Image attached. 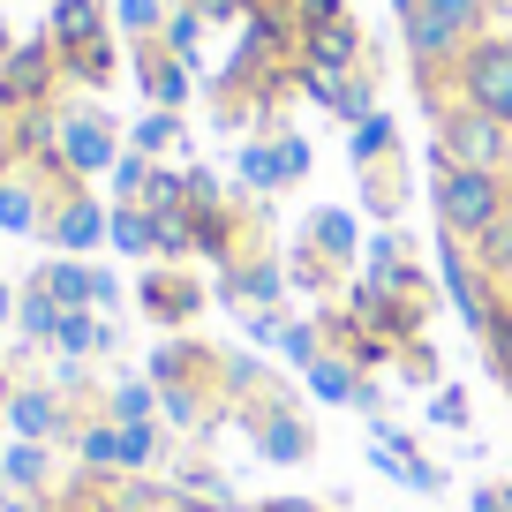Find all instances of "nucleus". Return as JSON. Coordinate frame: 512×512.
<instances>
[{
  "instance_id": "nucleus-27",
  "label": "nucleus",
  "mask_w": 512,
  "mask_h": 512,
  "mask_svg": "<svg viewBox=\"0 0 512 512\" xmlns=\"http://www.w3.org/2000/svg\"><path fill=\"white\" fill-rule=\"evenodd\" d=\"M196 38H204V8H181V16H166L159 46H166V53H181V61H189V53H196Z\"/></svg>"
},
{
  "instance_id": "nucleus-3",
  "label": "nucleus",
  "mask_w": 512,
  "mask_h": 512,
  "mask_svg": "<svg viewBox=\"0 0 512 512\" xmlns=\"http://www.w3.org/2000/svg\"><path fill=\"white\" fill-rule=\"evenodd\" d=\"M437 113V159L445 166H475V174H505L512 181V128L497 121V113L482 106H460V98H445Z\"/></svg>"
},
{
  "instance_id": "nucleus-39",
  "label": "nucleus",
  "mask_w": 512,
  "mask_h": 512,
  "mask_svg": "<svg viewBox=\"0 0 512 512\" xmlns=\"http://www.w3.org/2000/svg\"><path fill=\"white\" fill-rule=\"evenodd\" d=\"M505 317H512V279H505Z\"/></svg>"
},
{
  "instance_id": "nucleus-4",
  "label": "nucleus",
  "mask_w": 512,
  "mask_h": 512,
  "mask_svg": "<svg viewBox=\"0 0 512 512\" xmlns=\"http://www.w3.org/2000/svg\"><path fill=\"white\" fill-rule=\"evenodd\" d=\"M452 98L460 106H482L512 128V38H475L452 68Z\"/></svg>"
},
{
  "instance_id": "nucleus-31",
  "label": "nucleus",
  "mask_w": 512,
  "mask_h": 512,
  "mask_svg": "<svg viewBox=\"0 0 512 512\" xmlns=\"http://www.w3.org/2000/svg\"><path fill=\"white\" fill-rule=\"evenodd\" d=\"M482 347H490V377H497V384H505V400H512V317H505V324H497V332H490V339H482Z\"/></svg>"
},
{
  "instance_id": "nucleus-11",
  "label": "nucleus",
  "mask_w": 512,
  "mask_h": 512,
  "mask_svg": "<svg viewBox=\"0 0 512 512\" xmlns=\"http://www.w3.org/2000/svg\"><path fill=\"white\" fill-rule=\"evenodd\" d=\"M98 234H106V211L91 204V189H83V181H61V189H53V211H46V241L61 256H83V249H98Z\"/></svg>"
},
{
  "instance_id": "nucleus-17",
  "label": "nucleus",
  "mask_w": 512,
  "mask_h": 512,
  "mask_svg": "<svg viewBox=\"0 0 512 512\" xmlns=\"http://www.w3.org/2000/svg\"><path fill=\"white\" fill-rule=\"evenodd\" d=\"M53 46H61V61L68 53H83V46H98L106 38V0H53Z\"/></svg>"
},
{
  "instance_id": "nucleus-34",
  "label": "nucleus",
  "mask_w": 512,
  "mask_h": 512,
  "mask_svg": "<svg viewBox=\"0 0 512 512\" xmlns=\"http://www.w3.org/2000/svg\"><path fill=\"white\" fill-rule=\"evenodd\" d=\"M475 512H512V490H505V482H482V490H475Z\"/></svg>"
},
{
  "instance_id": "nucleus-26",
  "label": "nucleus",
  "mask_w": 512,
  "mask_h": 512,
  "mask_svg": "<svg viewBox=\"0 0 512 512\" xmlns=\"http://www.w3.org/2000/svg\"><path fill=\"white\" fill-rule=\"evenodd\" d=\"M16 324H23V347H53V324H61V309H53L38 287H23V302H16Z\"/></svg>"
},
{
  "instance_id": "nucleus-23",
  "label": "nucleus",
  "mask_w": 512,
  "mask_h": 512,
  "mask_svg": "<svg viewBox=\"0 0 512 512\" xmlns=\"http://www.w3.org/2000/svg\"><path fill=\"white\" fill-rule=\"evenodd\" d=\"M467 249H475V264L497 279V287H505V279H512V204L497 211V219L482 226V241H467Z\"/></svg>"
},
{
  "instance_id": "nucleus-10",
  "label": "nucleus",
  "mask_w": 512,
  "mask_h": 512,
  "mask_svg": "<svg viewBox=\"0 0 512 512\" xmlns=\"http://www.w3.org/2000/svg\"><path fill=\"white\" fill-rule=\"evenodd\" d=\"M53 144H61L68 181H83V174H98V166H113V121L98 106H76V113L53 121Z\"/></svg>"
},
{
  "instance_id": "nucleus-21",
  "label": "nucleus",
  "mask_w": 512,
  "mask_h": 512,
  "mask_svg": "<svg viewBox=\"0 0 512 512\" xmlns=\"http://www.w3.org/2000/svg\"><path fill=\"white\" fill-rule=\"evenodd\" d=\"M106 422H121V430H136V422H159V384L121 377V384L106 392Z\"/></svg>"
},
{
  "instance_id": "nucleus-9",
  "label": "nucleus",
  "mask_w": 512,
  "mask_h": 512,
  "mask_svg": "<svg viewBox=\"0 0 512 512\" xmlns=\"http://www.w3.org/2000/svg\"><path fill=\"white\" fill-rule=\"evenodd\" d=\"M400 31H407V61H415V76L422 83H437V68H460V53L475 46V31H460V23H445V16H430V8H415V16H400Z\"/></svg>"
},
{
  "instance_id": "nucleus-2",
  "label": "nucleus",
  "mask_w": 512,
  "mask_h": 512,
  "mask_svg": "<svg viewBox=\"0 0 512 512\" xmlns=\"http://www.w3.org/2000/svg\"><path fill=\"white\" fill-rule=\"evenodd\" d=\"M430 204H437V234H445V241H482V226H490L497 211L512 204V181H505V174H475V166H445V159H437Z\"/></svg>"
},
{
  "instance_id": "nucleus-22",
  "label": "nucleus",
  "mask_w": 512,
  "mask_h": 512,
  "mask_svg": "<svg viewBox=\"0 0 512 512\" xmlns=\"http://www.w3.org/2000/svg\"><path fill=\"white\" fill-rule=\"evenodd\" d=\"M392 159H400L392 121H384V113H362V121H354V166H362V174H377V166H392Z\"/></svg>"
},
{
  "instance_id": "nucleus-16",
  "label": "nucleus",
  "mask_w": 512,
  "mask_h": 512,
  "mask_svg": "<svg viewBox=\"0 0 512 512\" xmlns=\"http://www.w3.org/2000/svg\"><path fill=\"white\" fill-rule=\"evenodd\" d=\"M272 294H279V272H272V256H264V249H256V256H241V264H226V272H219V302L249 309V317H256V302L272 309Z\"/></svg>"
},
{
  "instance_id": "nucleus-25",
  "label": "nucleus",
  "mask_w": 512,
  "mask_h": 512,
  "mask_svg": "<svg viewBox=\"0 0 512 512\" xmlns=\"http://www.w3.org/2000/svg\"><path fill=\"white\" fill-rule=\"evenodd\" d=\"M106 234H113V249H128V256H159V249H151V211L144 204H121L106 219Z\"/></svg>"
},
{
  "instance_id": "nucleus-36",
  "label": "nucleus",
  "mask_w": 512,
  "mask_h": 512,
  "mask_svg": "<svg viewBox=\"0 0 512 512\" xmlns=\"http://www.w3.org/2000/svg\"><path fill=\"white\" fill-rule=\"evenodd\" d=\"M8 317H16V294H8V279H0V324H8Z\"/></svg>"
},
{
  "instance_id": "nucleus-33",
  "label": "nucleus",
  "mask_w": 512,
  "mask_h": 512,
  "mask_svg": "<svg viewBox=\"0 0 512 512\" xmlns=\"http://www.w3.org/2000/svg\"><path fill=\"white\" fill-rule=\"evenodd\" d=\"M279 347H287L294 362L309 369V362H317V324H287V332H279Z\"/></svg>"
},
{
  "instance_id": "nucleus-14",
  "label": "nucleus",
  "mask_w": 512,
  "mask_h": 512,
  "mask_svg": "<svg viewBox=\"0 0 512 512\" xmlns=\"http://www.w3.org/2000/svg\"><path fill=\"white\" fill-rule=\"evenodd\" d=\"M309 392H317L324 407H369L377 400V384H369L362 362H347V354H317V362H309Z\"/></svg>"
},
{
  "instance_id": "nucleus-13",
  "label": "nucleus",
  "mask_w": 512,
  "mask_h": 512,
  "mask_svg": "<svg viewBox=\"0 0 512 512\" xmlns=\"http://www.w3.org/2000/svg\"><path fill=\"white\" fill-rule=\"evenodd\" d=\"M309 174V144L302 136H272V144H249L241 151V181L249 189H287V181Z\"/></svg>"
},
{
  "instance_id": "nucleus-38",
  "label": "nucleus",
  "mask_w": 512,
  "mask_h": 512,
  "mask_svg": "<svg viewBox=\"0 0 512 512\" xmlns=\"http://www.w3.org/2000/svg\"><path fill=\"white\" fill-rule=\"evenodd\" d=\"M0 144H8V106H0Z\"/></svg>"
},
{
  "instance_id": "nucleus-7",
  "label": "nucleus",
  "mask_w": 512,
  "mask_h": 512,
  "mask_svg": "<svg viewBox=\"0 0 512 512\" xmlns=\"http://www.w3.org/2000/svg\"><path fill=\"white\" fill-rule=\"evenodd\" d=\"M8 422H16V437H31V445H68L83 415L68 407L61 384H16V392H8Z\"/></svg>"
},
{
  "instance_id": "nucleus-12",
  "label": "nucleus",
  "mask_w": 512,
  "mask_h": 512,
  "mask_svg": "<svg viewBox=\"0 0 512 512\" xmlns=\"http://www.w3.org/2000/svg\"><path fill=\"white\" fill-rule=\"evenodd\" d=\"M136 302H144L151 324H189L196 309H204V279H189V272H174V264H159V272H144Z\"/></svg>"
},
{
  "instance_id": "nucleus-5",
  "label": "nucleus",
  "mask_w": 512,
  "mask_h": 512,
  "mask_svg": "<svg viewBox=\"0 0 512 512\" xmlns=\"http://www.w3.org/2000/svg\"><path fill=\"white\" fill-rule=\"evenodd\" d=\"M302 53H309V83L362 76V23H354L347 8H332V16H309V23H302Z\"/></svg>"
},
{
  "instance_id": "nucleus-1",
  "label": "nucleus",
  "mask_w": 512,
  "mask_h": 512,
  "mask_svg": "<svg viewBox=\"0 0 512 512\" xmlns=\"http://www.w3.org/2000/svg\"><path fill=\"white\" fill-rule=\"evenodd\" d=\"M151 384H159V407L181 430H204V422L234 400V362L196 347V339H174V347L151 354Z\"/></svg>"
},
{
  "instance_id": "nucleus-28",
  "label": "nucleus",
  "mask_w": 512,
  "mask_h": 512,
  "mask_svg": "<svg viewBox=\"0 0 512 512\" xmlns=\"http://www.w3.org/2000/svg\"><path fill=\"white\" fill-rule=\"evenodd\" d=\"M181 136V113H166V106H151L144 121H136V151H166Z\"/></svg>"
},
{
  "instance_id": "nucleus-37",
  "label": "nucleus",
  "mask_w": 512,
  "mask_h": 512,
  "mask_svg": "<svg viewBox=\"0 0 512 512\" xmlns=\"http://www.w3.org/2000/svg\"><path fill=\"white\" fill-rule=\"evenodd\" d=\"M8 174H16V144H0V181H8Z\"/></svg>"
},
{
  "instance_id": "nucleus-6",
  "label": "nucleus",
  "mask_w": 512,
  "mask_h": 512,
  "mask_svg": "<svg viewBox=\"0 0 512 512\" xmlns=\"http://www.w3.org/2000/svg\"><path fill=\"white\" fill-rule=\"evenodd\" d=\"M256 452H264V460H272V467H302L309 460V452H317V437H309V422L302 415H294V407H287V392H279V384H264V392H256Z\"/></svg>"
},
{
  "instance_id": "nucleus-32",
  "label": "nucleus",
  "mask_w": 512,
  "mask_h": 512,
  "mask_svg": "<svg viewBox=\"0 0 512 512\" xmlns=\"http://www.w3.org/2000/svg\"><path fill=\"white\" fill-rule=\"evenodd\" d=\"M430 422H445V430H467V392H452V384H445V392L430 400Z\"/></svg>"
},
{
  "instance_id": "nucleus-20",
  "label": "nucleus",
  "mask_w": 512,
  "mask_h": 512,
  "mask_svg": "<svg viewBox=\"0 0 512 512\" xmlns=\"http://www.w3.org/2000/svg\"><path fill=\"white\" fill-rule=\"evenodd\" d=\"M144 91H151V106H166V113H174L181 98H189V76H181V53H166L159 38H144Z\"/></svg>"
},
{
  "instance_id": "nucleus-35",
  "label": "nucleus",
  "mask_w": 512,
  "mask_h": 512,
  "mask_svg": "<svg viewBox=\"0 0 512 512\" xmlns=\"http://www.w3.org/2000/svg\"><path fill=\"white\" fill-rule=\"evenodd\" d=\"M256 512H324L317 497H272V505H256Z\"/></svg>"
},
{
  "instance_id": "nucleus-15",
  "label": "nucleus",
  "mask_w": 512,
  "mask_h": 512,
  "mask_svg": "<svg viewBox=\"0 0 512 512\" xmlns=\"http://www.w3.org/2000/svg\"><path fill=\"white\" fill-rule=\"evenodd\" d=\"M53 189H61V181H46V189H38V181L8 174V181H0V226H8V234H46Z\"/></svg>"
},
{
  "instance_id": "nucleus-18",
  "label": "nucleus",
  "mask_w": 512,
  "mask_h": 512,
  "mask_svg": "<svg viewBox=\"0 0 512 512\" xmlns=\"http://www.w3.org/2000/svg\"><path fill=\"white\" fill-rule=\"evenodd\" d=\"M0 475H8V490H23V497H61L53 490V445H31V437H16V445L0 452Z\"/></svg>"
},
{
  "instance_id": "nucleus-19",
  "label": "nucleus",
  "mask_w": 512,
  "mask_h": 512,
  "mask_svg": "<svg viewBox=\"0 0 512 512\" xmlns=\"http://www.w3.org/2000/svg\"><path fill=\"white\" fill-rule=\"evenodd\" d=\"M53 347H61L68 362L113 354V324H106V317H91V309H61V324H53Z\"/></svg>"
},
{
  "instance_id": "nucleus-8",
  "label": "nucleus",
  "mask_w": 512,
  "mask_h": 512,
  "mask_svg": "<svg viewBox=\"0 0 512 512\" xmlns=\"http://www.w3.org/2000/svg\"><path fill=\"white\" fill-rule=\"evenodd\" d=\"M31 287L46 294L53 309H113V302H121V279L98 272V264H83V256H53Z\"/></svg>"
},
{
  "instance_id": "nucleus-24",
  "label": "nucleus",
  "mask_w": 512,
  "mask_h": 512,
  "mask_svg": "<svg viewBox=\"0 0 512 512\" xmlns=\"http://www.w3.org/2000/svg\"><path fill=\"white\" fill-rule=\"evenodd\" d=\"M159 460H166L159 422H136V430H121V475H151Z\"/></svg>"
},
{
  "instance_id": "nucleus-30",
  "label": "nucleus",
  "mask_w": 512,
  "mask_h": 512,
  "mask_svg": "<svg viewBox=\"0 0 512 512\" xmlns=\"http://www.w3.org/2000/svg\"><path fill=\"white\" fill-rule=\"evenodd\" d=\"M415 8H430V16H445V23H460V31H475L490 0H415ZM475 38H482V31H475Z\"/></svg>"
},
{
  "instance_id": "nucleus-29",
  "label": "nucleus",
  "mask_w": 512,
  "mask_h": 512,
  "mask_svg": "<svg viewBox=\"0 0 512 512\" xmlns=\"http://www.w3.org/2000/svg\"><path fill=\"white\" fill-rule=\"evenodd\" d=\"M121 23L136 38H159L166 31V0H121Z\"/></svg>"
}]
</instances>
